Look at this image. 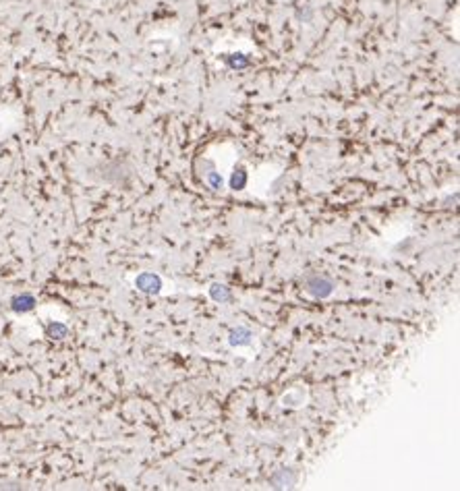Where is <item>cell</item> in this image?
Instances as JSON below:
<instances>
[{
  "mask_svg": "<svg viewBox=\"0 0 460 491\" xmlns=\"http://www.w3.org/2000/svg\"><path fill=\"white\" fill-rule=\"evenodd\" d=\"M206 179H208V183H210V187L212 189H220L222 185H224V181H222V176L216 172V170H210L208 174H206Z\"/></svg>",
  "mask_w": 460,
  "mask_h": 491,
  "instance_id": "obj_9",
  "label": "cell"
},
{
  "mask_svg": "<svg viewBox=\"0 0 460 491\" xmlns=\"http://www.w3.org/2000/svg\"><path fill=\"white\" fill-rule=\"evenodd\" d=\"M297 483V471L292 469H278L270 477V485L276 489H284V487H295Z\"/></svg>",
  "mask_w": 460,
  "mask_h": 491,
  "instance_id": "obj_3",
  "label": "cell"
},
{
  "mask_svg": "<svg viewBox=\"0 0 460 491\" xmlns=\"http://www.w3.org/2000/svg\"><path fill=\"white\" fill-rule=\"evenodd\" d=\"M247 179H249L247 170H245V168H236V170L232 172V176H230V187H232L234 191H240V189L247 187Z\"/></svg>",
  "mask_w": 460,
  "mask_h": 491,
  "instance_id": "obj_6",
  "label": "cell"
},
{
  "mask_svg": "<svg viewBox=\"0 0 460 491\" xmlns=\"http://www.w3.org/2000/svg\"><path fill=\"white\" fill-rule=\"evenodd\" d=\"M253 340V332L249 330V327H234V330H230L228 334V342L230 346H249Z\"/></svg>",
  "mask_w": 460,
  "mask_h": 491,
  "instance_id": "obj_4",
  "label": "cell"
},
{
  "mask_svg": "<svg viewBox=\"0 0 460 491\" xmlns=\"http://www.w3.org/2000/svg\"><path fill=\"white\" fill-rule=\"evenodd\" d=\"M334 288H336L334 280L328 278V276H324V274L307 276V280H305V291L309 293L311 296H315V298H328V296H332Z\"/></svg>",
  "mask_w": 460,
  "mask_h": 491,
  "instance_id": "obj_1",
  "label": "cell"
},
{
  "mask_svg": "<svg viewBox=\"0 0 460 491\" xmlns=\"http://www.w3.org/2000/svg\"><path fill=\"white\" fill-rule=\"evenodd\" d=\"M210 296L216 300V303H232L234 300L232 291H230L226 284H218V282H214L210 286Z\"/></svg>",
  "mask_w": 460,
  "mask_h": 491,
  "instance_id": "obj_5",
  "label": "cell"
},
{
  "mask_svg": "<svg viewBox=\"0 0 460 491\" xmlns=\"http://www.w3.org/2000/svg\"><path fill=\"white\" fill-rule=\"evenodd\" d=\"M135 286L145 295H158L162 291V280L158 274L153 272H143L135 278Z\"/></svg>",
  "mask_w": 460,
  "mask_h": 491,
  "instance_id": "obj_2",
  "label": "cell"
},
{
  "mask_svg": "<svg viewBox=\"0 0 460 491\" xmlns=\"http://www.w3.org/2000/svg\"><path fill=\"white\" fill-rule=\"evenodd\" d=\"M48 334H52L54 338H62V336L67 334V327L65 325H58V323L56 325H50L48 327Z\"/></svg>",
  "mask_w": 460,
  "mask_h": 491,
  "instance_id": "obj_10",
  "label": "cell"
},
{
  "mask_svg": "<svg viewBox=\"0 0 460 491\" xmlns=\"http://www.w3.org/2000/svg\"><path fill=\"white\" fill-rule=\"evenodd\" d=\"M33 307V298L31 296H17L15 300H12V309L15 311H27V309H31Z\"/></svg>",
  "mask_w": 460,
  "mask_h": 491,
  "instance_id": "obj_8",
  "label": "cell"
},
{
  "mask_svg": "<svg viewBox=\"0 0 460 491\" xmlns=\"http://www.w3.org/2000/svg\"><path fill=\"white\" fill-rule=\"evenodd\" d=\"M226 62H228V67H232V69H245V67L251 65V60H249L247 56H242V54L226 56Z\"/></svg>",
  "mask_w": 460,
  "mask_h": 491,
  "instance_id": "obj_7",
  "label": "cell"
}]
</instances>
